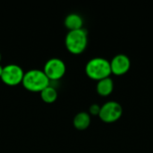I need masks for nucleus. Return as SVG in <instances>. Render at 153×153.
<instances>
[{"label":"nucleus","instance_id":"nucleus-1","mask_svg":"<svg viewBox=\"0 0 153 153\" xmlns=\"http://www.w3.org/2000/svg\"><path fill=\"white\" fill-rule=\"evenodd\" d=\"M49 79L42 70L32 69L24 73L22 79L23 87L32 92H41L45 88L49 86Z\"/></svg>","mask_w":153,"mask_h":153},{"label":"nucleus","instance_id":"nucleus-2","mask_svg":"<svg viewBox=\"0 0 153 153\" xmlns=\"http://www.w3.org/2000/svg\"><path fill=\"white\" fill-rule=\"evenodd\" d=\"M87 76L94 81H100L111 74L110 62L103 57H94L88 61L85 66Z\"/></svg>","mask_w":153,"mask_h":153},{"label":"nucleus","instance_id":"nucleus-3","mask_svg":"<svg viewBox=\"0 0 153 153\" xmlns=\"http://www.w3.org/2000/svg\"><path fill=\"white\" fill-rule=\"evenodd\" d=\"M65 44L66 49L74 54L80 55L87 48L88 45V34L86 30L80 29L76 30H70L65 36Z\"/></svg>","mask_w":153,"mask_h":153},{"label":"nucleus","instance_id":"nucleus-4","mask_svg":"<svg viewBox=\"0 0 153 153\" xmlns=\"http://www.w3.org/2000/svg\"><path fill=\"white\" fill-rule=\"evenodd\" d=\"M123 115L122 106L117 101H108L100 107L99 117L106 124H111L118 121Z\"/></svg>","mask_w":153,"mask_h":153},{"label":"nucleus","instance_id":"nucleus-5","mask_svg":"<svg viewBox=\"0 0 153 153\" xmlns=\"http://www.w3.org/2000/svg\"><path fill=\"white\" fill-rule=\"evenodd\" d=\"M66 71L65 64L63 60L54 57L49 59L44 66L43 72L49 79V81H57L61 79Z\"/></svg>","mask_w":153,"mask_h":153},{"label":"nucleus","instance_id":"nucleus-6","mask_svg":"<svg viewBox=\"0 0 153 153\" xmlns=\"http://www.w3.org/2000/svg\"><path fill=\"white\" fill-rule=\"evenodd\" d=\"M24 72L17 65H8L3 67V73L1 75V80L4 83L9 86L18 85L22 82Z\"/></svg>","mask_w":153,"mask_h":153},{"label":"nucleus","instance_id":"nucleus-7","mask_svg":"<svg viewBox=\"0 0 153 153\" xmlns=\"http://www.w3.org/2000/svg\"><path fill=\"white\" fill-rule=\"evenodd\" d=\"M111 74L117 76H122L128 73L131 68V60L125 54H118L115 56L110 61Z\"/></svg>","mask_w":153,"mask_h":153},{"label":"nucleus","instance_id":"nucleus-8","mask_svg":"<svg viewBox=\"0 0 153 153\" xmlns=\"http://www.w3.org/2000/svg\"><path fill=\"white\" fill-rule=\"evenodd\" d=\"M97 92L101 97L109 96L114 91V82L110 77L102 79L98 82L96 86Z\"/></svg>","mask_w":153,"mask_h":153},{"label":"nucleus","instance_id":"nucleus-9","mask_svg":"<svg viewBox=\"0 0 153 153\" xmlns=\"http://www.w3.org/2000/svg\"><path fill=\"white\" fill-rule=\"evenodd\" d=\"M65 26L67 28V30H76L82 29L83 25V19L82 16L78 13H70L68 14L65 19Z\"/></svg>","mask_w":153,"mask_h":153},{"label":"nucleus","instance_id":"nucleus-10","mask_svg":"<svg viewBox=\"0 0 153 153\" xmlns=\"http://www.w3.org/2000/svg\"><path fill=\"white\" fill-rule=\"evenodd\" d=\"M73 123L77 130H86L91 125V115L87 112H80L74 117Z\"/></svg>","mask_w":153,"mask_h":153},{"label":"nucleus","instance_id":"nucleus-11","mask_svg":"<svg viewBox=\"0 0 153 153\" xmlns=\"http://www.w3.org/2000/svg\"><path fill=\"white\" fill-rule=\"evenodd\" d=\"M40 97L44 102L53 103L57 99V91L55 88H53L49 85L40 92Z\"/></svg>","mask_w":153,"mask_h":153},{"label":"nucleus","instance_id":"nucleus-12","mask_svg":"<svg viewBox=\"0 0 153 153\" xmlns=\"http://www.w3.org/2000/svg\"><path fill=\"white\" fill-rule=\"evenodd\" d=\"M100 111V106H99L98 104H92L89 108V112L91 116H99Z\"/></svg>","mask_w":153,"mask_h":153},{"label":"nucleus","instance_id":"nucleus-13","mask_svg":"<svg viewBox=\"0 0 153 153\" xmlns=\"http://www.w3.org/2000/svg\"><path fill=\"white\" fill-rule=\"evenodd\" d=\"M2 73H3V67L0 65V77H1V75H2Z\"/></svg>","mask_w":153,"mask_h":153},{"label":"nucleus","instance_id":"nucleus-14","mask_svg":"<svg viewBox=\"0 0 153 153\" xmlns=\"http://www.w3.org/2000/svg\"><path fill=\"white\" fill-rule=\"evenodd\" d=\"M0 61H1V54H0Z\"/></svg>","mask_w":153,"mask_h":153}]
</instances>
